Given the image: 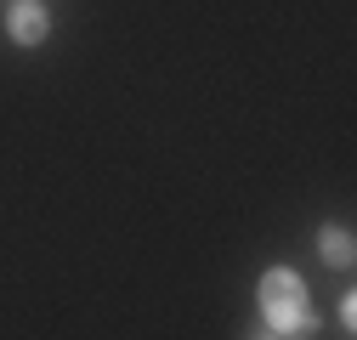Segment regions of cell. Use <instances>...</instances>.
<instances>
[{
  "mask_svg": "<svg viewBox=\"0 0 357 340\" xmlns=\"http://www.w3.org/2000/svg\"><path fill=\"white\" fill-rule=\"evenodd\" d=\"M255 301H261V318H266V329H278V334H295V329H306V323H312L306 284H301V272H289V267L261 272Z\"/></svg>",
  "mask_w": 357,
  "mask_h": 340,
  "instance_id": "6da1fadb",
  "label": "cell"
},
{
  "mask_svg": "<svg viewBox=\"0 0 357 340\" xmlns=\"http://www.w3.org/2000/svg\"><path fill=\"white\" fill-rule=\"evenodd\" d=\"M6 34L17 46H40V40L52 34V12L40 6V0H12L6 6Z\"/></svg>",
  "mask_w": 357,
  "mask_h": 340,
  "instance_id": "7a4b0ae2",
  "label": "cell"
},
{
  "mask_svg": "<svg viewBox=\"0 0 357 340\" xmlns=\"http://www.w3.org/2000/svg\"><path fill=\"white\" fill-rule=\"evenodd\" d=\"M318 249H324L329 267H351V233L346 227H324L318 233Z\"/></svg>",
  "mask_w": 357,
  "mask_h": 340,
  "instance_id": "3957f363",
  "label": "cell"
},
{
  "mask_svg": "<svg viewBox=\"0 0 357 340\" xmlns=\"http://www.w3.org/2000/svg\"><path fill=\"white\" fill-rule=\"evenodd\" d=\"M340 323L357 329V295H340Z\"/></svg>",
  "mask_w": 357,
  "mask_h": 340,
  "instance_id": "277c9868",
  "label": "cell"
},
{
  "mask_svg": "<svg viewBox=\"0 0 357 340\" xmlns=\"http://www.w3.org/2000/svg\"><path fill=\"white\" fill-rule=\"evenodd\" d=\"M266 340H289V334H278V329H273V334H266Z\"/></svg>",
  "mask_w": 357,
  "mask_h": 340,
  "instance_id": "5b68a950",
  "label": "cell"
}]
</instances>
